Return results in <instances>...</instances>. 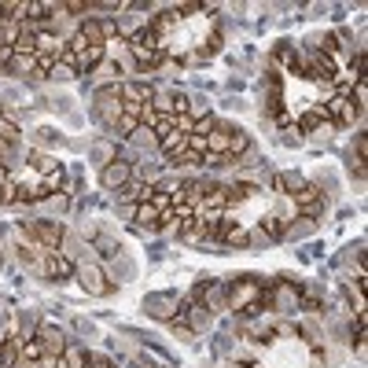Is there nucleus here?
I'll return each instance as SVG.
<instances>
[{
	"instance_id": "f257e3e1",
	"label": "nucleus",
	"mask_w": 368,
	"mask_h": 368,
	"mask_svg": "<svg viewBox=\"0 0 368 368\" xmlns=\"http://www.w3.org/2000/svg\"><path fill=\"white\" fill-rule=\"evenodd\" d=\"M93 115H96L107 129L118 125V118H122V93H118V85H107V89L96 93V100H93Z\"/></svg>"
},
{
	"instance_id": "f03ea898",
	"label": "nucleus",
	"mask_w": 368,
	"mask_h": 368,
	"mask_svg": "<svg viewBox=\"0 0 368 368\" xmlns=\"http://www.w3.org/2000/svg\"><path fill=\"white\" fill-rule=\"evenodd\" d=\"M262 295V284H258L254 276H243L240 284H232V291H228V306L236 310V313H251V306H258V298Z\"/></svg>"
},
{
	"instance_id": "7ed1b4c3",
	"label": "nucleus",
	"mask_w": 368,
	"mask_h": 368,
	"mask_svg": "<svg viewBox=\"0 0 368 368\" xmlns=\"http://www.w3.org/2000/svg\"><path fill=\"white\" fill-rule=\"evenodd\" d=\"M23 236H30V240H37L45 251H59V243H63V225H56V221H23Z\"/></svg>"
},
{
	"instance_id": "20e7f679",
	"label": "nucleus",
	"mask_w": 368,
	"mask_h": 368,
	"mask_svg": "<svg viewBox=\"0 0 368 368\" xmlns=\"http://www.w3.org/2000/svg\"><path fill=\"white\" fill-rule=\"evenodd\" d=\"M324 118H328L332 125H350V122L357 118L350 93H332V96H328V103H324Z\"/></svg>"
},
{
	"instance_id": "39448f33",
	"label": "nucleus",
	"mask_w": 368,
	"mask_h": 368,
	"mask_svg": "<svg viewBox=\"0 0 368 368\" xmlns=\"http://www.w3.org/2000/svg\"><path fill=\"white\" fill-rule=\"evenodd\" d=\"M78 280H81V288L89 291V295H96V298H103V295H111L118 284L115 280H107L103 276V269L100 266H78V273H74Z\"/></svg>"
},
{
	"instance_id": "423d86ee",
	"label": "nucleus",
	"mask_w": 368,
	"mask_h": 368,
	"mask_svg": "<svg viewBox=\"0 0 368 368\" xmlns=\"http://www.w3.org/2000/svg\"><path fill=\"white\" fill-rule=\"evenodd\" d=\"M37 273H41V276H48V280H70V276L78 273V266L70 262V258H63L59 251H48Z\"/></svg>"
},
{
	"instance_id": "0eeeda50",
	"label": "nucleus",
	"mask_w": 368,
	"mask_h": 368,
	"mask_svg": "<svg viewBox=\"0 0 368 368\" xmlns=\"http://www.w3.org/2000/svg\"><path fill=\"white\" fill-rule=\"evenodd\" d=\"M129 177H133V166H129L125 159H115L111 166H103V173H100V181H103V188H111V191H118Z\"/></svg>"
},
{
	"instance_id": "6e6552de",
	"label": "nucleus",
	"mask_w": 368,
	"mask_h": 368,
	"mask_svg": "<svg viewBox=\"0 0 368 368\" xmlns=\"http://www.w3.org/2000/svg\"><path fill=\"white\" fill-rule=\"evenodd\" d=\"M232 129L236 125H228V122H214V129H210V137H206V151H214V155H225L228 159V140H232Z\"/></svg>"
},
{
	"instance_id": "1a4fd4ad",
	"label": "nucleus",
	"mask_w": 368,
	"mask_h": 368,
	"mask_svg": "<svg viewBox=\"0 0 368 368\" xmlns=\"http://www.w3.org/2000/svg\"><path fill=\"white\" fill-rule=\"evenodd\" d=\"M151 191H155V188L144 184V181L137 177V173H133V177H129V181L118 188V203H147V199H151Z\"/></svg>"
},
{
	"instance_id": "9d476101",
	"label": "nucleus",
	"mask_w": 368,
	"mask_h": 368,
	"mask_svg": "<svg viewBox=\"0 0 368 368\" xmlns=\"http://www.w3.org/2000/svg\"><path fill=\"white\" fill-rule=\"evenodd\" d=\"M118 93H122V103H129V107H144V103H151V85H144V81H122L118 85Z\"/></svg>"
},
{
	"instance_id": "9b49d317",
	"label": "nucleus",
	"mask_w": 368,
	"mask_h": 368,
	"mask_svg": "<svg viewBox=\"0 0 368 368\" xmlns=\"http://www.w3.org/2000/svg\"><path fill=\"white\" fill-rule=\"evenodd\" d=\"M23 335H15V332H8L4 339H0V368H15L19 364V357H23Z\"/></svg>"
},
{
	"instance_id": "f8f14e48",
	"label": "nucleus",
	"mask_w": 368,
	"mask_h": 368,
	"mask_svg": "<svg viewBox=\"0 0 368 368\" xmlns=\"http://www.w3.org/2000/svg\"><path fill=\"white\" fill-rule=\"evenodd\" d=\"M133 221H137V228H140V232H159V228H162V214H159L155 206H151V203H137Z\"/></svg>"
},
{
	"instance_id": "ddd939ff",
	"label": "nucleus",
	"mask_w": 368,
	"mask_h": 368,
	"mask_svg": "<svg viewBox=\"0 0 368 368\" xmlns=\"http://www.w3.org/2000/svg\"><path fill=\"white\" fill-rule=\"evenodd\" d=\"M33 339H41V346H45L48 354H56V357H63V350L70 346V342H67V335H63L59 328H52V324H45V328H41Z\"/></svg>"
},
{
	"instance_id": "4468645a",
	"label": "nucleus",
	"mask_w": 368,
	"mask_h": 368,
	"mask_svg": "<svg viewBox=\"0 0 368 368\" xmlns=\"http://www.w3.org/2000/svg\"><path fill=\"white\" fill-rule=\"evenodd\" d=\"M306 184H310V181L302 177V173H276V177H273V188L280 191V196H298Z\"/></svg>"
},
{
	"instance_id": "2eb2a0df",
	"label": "nucleus",
	"mask_w": 368,
	"mask_h": 368,
	"mask_svg": "<svg viewBox=\"0 0 368 368\" xmlns=\"http://www.w3.org/2000/svg\"><path fill=\"white\" fill-rule=\"evenodd\" d=\"M78 33L85 37V45H93V48H107V37H103V19H85V23L78 26Z\"/></svg>"
},
{
	"instance_id": "dca6fc26",
	"label": "nucleus",
	"mask_w": 368,
	"mask_h": 368,
	"mask_svg": "<svg viewBox=\"0 0 368 368\" xmlns=\"http://www.w3.org/2000/svg\"><path fill=\"white\" fill-rule=\"evenodd\" d=\"M129 52L137 56V63H140L144 70H147V67H159V63H162V48H159V45H129Z\"/></svg>"
},
{
	"instance_id": "f3484780",
	"label": "nucleus",
	"mask_w": 368,
	"mask_h": 368,
	"mask_svg": "<svg viewBox=\"0 0 368 368\" xmlns=\"http://www.w3.org/2000/svg\"><path fill=\"white\" fill-rule=\"evenodd\" d=\"M41 177H48V173H56V169H63V162L59 159H52V155H45V151H30V159H26Z\"/></svg>"
},
{
	"instance_id": "a211bd4d",
	"label": "nucleus",
	"mask_w": 368,
	"mask_h": 368,
	"mask_svg": "<svg viewBox=\"0 0 368 368\" xmlns=\"http://www.w3.org/2000/svg\"><path fill=\"white\" fill-rule=\"evenodd\" d=\"M63 191V188H70L67 184V169H56V173H48V177H41V191H45V196L52 199V191Z\"/></svg>"
},
{
	"instance_id": "6ab92c4d",
	"label": "nucleus",
	"mask_w": 368,
	"mask_h": 368,
	"mask_svg": "<svg viewBox=\"0 0 368 368\" xmlns=\"http://www.w3.org/2000/svg\"><path fill=\"white\" fill-rule=\"evenodd\" d=\"M324 122H328L324 111H310V115L295 118V129H298V133H317V125H324Z\"/></svg>"
},
{
	"instance_id": "aec40b11",
	"label": "nucleus",
	"mask_w": 368,
	"mask_h": 368,
	"mask_svg": "<svg viewBox=\"0 0 368 368\" xmlns=\"http://www.w3.org/2000/svg\"><path fill=\"white\" fill-rule=\"evenodd\" d=\"M63 364L67 368H89V354H85L81 346H67V350H63Z\"/></svg>"
},
{
	"instance_id": "412c9836",
	"label": "nucleus",
	"mask_w": 368,
	"mask_h": 368,
	"mask_svg": "<svg viewBox=\"0 0 368 368\" xmlns=\"http://www.w3.org/2000/svg\"><path fill=\"white\" fill-rule=\"evenodd\" d=\"M0 140H4V144H19V140H23V133H19V125L11 122V118H4V115H0Z\"/></svg>"
},
{
	"instance_id": "4be33fe9",
	"label": "nucleus",
	"mask_w": 368,
	"mask_h": 368,
	"mask_svg": "<svg viewBox=\"0 0 368 368\" xmlns=\"http://www.w3.org/2000/svg\"><path fill=\"white\" fill-rule=\"evenodd\" d=\"M19 203V181L8 177L4 184H0V206H15Z\"/></svg>"
},
{
	"instance_id": "5701e85b",
	"label": "nucleus",
	"mask_w": 368,
	"mask_h": 368,
	"mask_svg": "<svg viewBox=\"0 0 368 368\" xmlns=\"http://www.w3.org/2000/svg\"><path fill=\"white\" fill-rule=\"evenodd\" d=\"M262 228H266V236H269V240H284V236H288V225L280 221V218H273V214H269V218L262 221Z\"/></svg>"
},
{
	"instance_id": "b1692460",
	"label": "nucleus",
	"mask_w": 368,
	"mask_h": 368,
	"mask_svg": "<svg viewBox=\"0 0 368 368\" xmlns=\"http://www.w3.org/2000/svg\"><path fill=\"white\" fill-rule=\"evenodd\" d=\"M81 11H89V4L85 0H63V4H56V15H81Z\"/></svg>"
},
{
	"instance_id": "393cba45",
	"label": "nucleus",
	"mask_w": 368,
	"mask_h": 368,
	"mask_svg": "<svg viewBox=\"0 0 368 368\" xmlns=\"http://www.w3.org/2000/svg\"><path fill=\"white\" fill-rule=\"evenodd\" d=\"M140 129V118H129V115H122L118 118V125H115V137H133Z\"/></svg>"
},
{
	"instance_id": "a878e982",
	"label": "nucleus",
	"mask_w": 368,
	"mask_h": 368,
	"mask_svg": "<svg viewBox=\"0 0 368 368\" xmlns=\"http://www.w3.org/2000/svg\"><path fill=\"white\" fill-rule=\"evenodd\" d=\"M251 196H254V184H232L228 188V203H243Z\"/></svg>"
},
{
	"instance_id": "bb28decb",
	"label": "nucleus",
	"mask_w": 368,
	"mask_h": 368,
	"mask_svg": "<svg viewBox=\"0 0 368 368\" xmlns=\"http://www.w3.org/2000/svg\"><path fill=\"white\" fill-rule=\"evenodd\" d=\"M41 354H45L41 339H26V342H23V357H26V361H41Z\"/></svg>"
},
{
	"instance_id": "cd10ccee",
	"label": "nucleus",
	"mask_w": 368,
	"mask_h": 368,
	"mask_svg": "<svg viewBox=\"0 0 368 368\" xmlns=\"http://www.w3.org/2000/svg\"><path fill=\"white\" fill-rule=\"evenodd\" d=\"M96 162L100 166H111L115 162V147L111 144H96Z\"/></svg>"
},
{
	"instance_id": "c85d7f7f",
	"label": "nucleus",
	"mask_w": 368,
	"mask_h": 368,
	"mask_svg": "<svg viewBox=\"0 0 368 368\" xmlns=\"http://www.w3.org/2000/svg\"><path fill=\"white\" fill-rule=\"evenodd\" d=\"M214 122H218V118H214V115L199 118V122H196V129H191V133H196V137H210V129H214Z\"/></svg>"
},
{
	"instance_id": "c756f323",
	"label": "nucleus",
	"mask_w": 368,
	"mask_h": 368,
	"mask_svg": "<svg viewBox=\"0 0 368 368\" xmlns=\"http://www.w3.org/2000/svg\"><path fill=\"white\" fill-rule=\"evenodd\" d=\"M225 162H228V159H225V155H214V151H206V155L199 159V166H210V169H218V166H225Z\"/></svg>"
},
{
	"instance_id": "7c9ffc66",
	"label": "nucleus",
	"mask_w": 368,
	"mask_h": 368,
	"mask_svg": "<svg viewBox=\"0 0 368 368\" xmlns=\"http://www.w3.org/2000/svg\"><path fill=\"white\" fill-rule=\"evenodd\" d=\"M89 368H115V361L107 354H89Z\"/></svg>"
},
{
	"instance_id": "2f4dec72",
	"label": "nucleus",
	"mask_w": 368,
	"mask_h": 368,
	"mask_svg": "<svg viewBox=\"0 0 368 368\" xmlns=\"http://www.w3.org/2000/svg\"><path fill=\"white\" fill-rule=\"evenodd\" d=\"M15 368H41V364H37V361H26V357H19V364H15Z\"/></svg>"
},
{
	"instance_id": "473e14b6",
	"label": "nucleus",
	"mask_w": 368,
	"mask_h": 368,
	"mask_svg": "<svg viewBox=\"0 0 368 368\" xmlns=\"http://www.w3.org/2000/svg\"><path fill=\"white\" fill-rule=\"evenodd\" d=\"M4 181H8V169H4V166H0V184H4Z\"/></svg>"
}]
</instances>
